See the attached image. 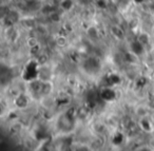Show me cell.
Here are the masks:
<instances>
[{"label":"cell","mask_w":154,"mask_h":151,"mask_svg":"<svg viewBox=\"0 0 154 151\" xmlns=\"http://www.w3.org/2000/svg\"><path fill=\"white\" fill-rule=\"evenodd\" d=\"M110 31H111V34L116 39H118V40H122L125 38V36H126V33H125L124 29L119 24H113V26H111Z\"/></svg>","instance_id":"obj_1"},{"label":"cell","mask_w":154,"mask_h":151,"mask_svg":"<svg viewBox=\"0 0 154 151\" xmlns=\"http://www.w3.org/2000/svg\"><path fill=\"white\" fill-rule=\"evenodd\" d=\"M143 47H145V46L141 45L138 40H135V41H133L132 45H131V51L133 52V54H134L135 56H139L143 53Z\"/></svg>","instance_id":"obj_2"},{"label":"cell","mask_w":154,"mask_h":151,"mask_svg":"<svg viewBox=\"0 0 154 151\" xmlns=\"http://www.w3.org/2000/svg\"><path fill=\"white\" fill-rule=\"evenodd\" d=\"M28 96L26 94H19L17 97L15 98V105L18 107V108H26L28 106Z\"/></svg>","instance_id":"obj_3"},{"label":"cell","mask_w":154,"mask_h":151,"mask_svg":"<svg viewBox=\"0 0 154 151\" xmlns=\"http://www.w3.org/2000/svg\"><path fill=\"white\" fill-rule=\"evenodd\" d=\"M87 35H88L89 38L92 39V40H96L99 37V32L95 27H90V28L87 30Z\"/></svg>","instance_id":"obj_4"},{"label":"cell","mask_w":154,"mask_h":151,"mask_svg":"<svg viewBox=\"0 0 154 151\" xmlns=\"http://www.w3.org/2000/svg\"><path fill=\"white\" fill-rule=\"evenodd\" d=\"M137 40L141 43L143 46H147L150 42V35L148 33H140L137 36Z\"/></svg>","instance_id":"obj_5"},{"label":"cell","mask_w":154,"mask_h":151,"mask_svg":"<svg viewBox=\"0 0 154 151\" xmlns=\"http://www.w3.org/2000/svg\"><path fill=\"white\" fill-rule=\"evenodd\" d=\"M73 7H74L73 0H61V2H60V8L63 11H70Z\"/></svg>","instance_id":"obj_6"},{"label":"cell","mask_w":154,"mask_h":151,"mask_svg":"<svg viewBox=\"0 0 154 151\" xmlns=\"http://www.w3.org/2000/svg\"><path fill=\"white\" fill-rule=\"evenodd\" d=\"M66 43H68V39H66V36H58L57 38H56V45L58 46V47H66Z\"/></svg>","instance_id":"obj_7"},{"label":"cell","mask_w":154,"mask_h":151,"mask_svg":"<svg viewBox=\"0 0 154 151\" xmlns=\"http://www.w3.org/2000/svg\"><path fill=\"white\" fill-rule=\"evenodd\" d=\"M50 18H51L52 21H59L60 20V16L58 13H56V12H54V13L50 14Z\"/></svg>","instance_id":"obj_8"},{"label":"cell","mask_w":154,"mask_h":151,"mask_svg":"<svg viewBox=\"0 0 154 151\" xmlns=\"http://www.w3.org/2000/svg\"><path fill=\"white\" fill-rule=\"evenodd\" d=\"M151 32H152V34H153V36H154V26L152 27V30H151Z\"/></svg>","instance_id":"obj_9"},{"label":"cell","mask_w":154,"mask_h":151,"mask_svg":"<svg viewBox=\"0 0 154 151\" xmlns=\"http://www.w3.org/2000/svg\"><path fill=\"white\" fill-rule=\"evenodd\" d=\"M26 1H29V2H31V1H34V0H26Z\"/></svg>","instance_id":"obj_10"}]
</instances>
